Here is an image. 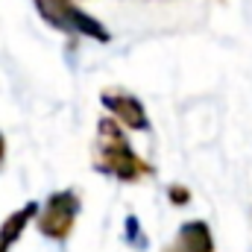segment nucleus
<instances>
[{"label": "nucleus", "instance_id": "1", "mask_svg": "<svg viewBox=\"0 0 252 252\" xmlns=\"http://www.w3.org/2000/svg\"><path fill=\"white\" fill-rule=\"evenodd\" d=\"M94 167L118 182H141V179H150L156 173V167L150 161H144L129 138H126V129L115 124L112 118H100L97 121V141H94Z\"/></svg>", "mask_w": 252, "mask_h": 252}, {"label": "nucleus", "instance_id": "2", "mask_svg": "<svg viewBox=\"0 0 252 252\" xmlns=\"http://www.w3.org/2000/svg\"><path fill=\"white\" fill-rule=\"evenodd\" d=\"M82 211V199L79 193L70 188L64 190H53L47 196L44 205H38V214H35V226L44 238L56 241V244H64L76 226V217Z\"/></svg>", "mask_w": 252, "mask_h": 252}, {"label": "nucleus", "instance_id": "3", "mask_svg": "<svg viewBox=\"0 0 252 252\" xmlns=\"http://www.w3.org/2000/svg\"><path fill=\"white\" fill-rule=\"evenodd\" d=\"M35 3H38L41 15H44L53 27H59V30L70 32V35H88V38H94V41H109V38H112L109 30H106L97 18H91L88 12L76 9V3H50V0H35Z\"/></svg>", "mask_w": 252, "mask_h": 252}, {"label": "nucleus", "instance_id": "4", "mask_svg": "<svg viewBox=\"0 0 252 252\" xmlns=\"http://www.w3.org/2000/svg\"><path fill=\"white\" fill-rule=\"evenodd\" d=\"M100 103L112 112V121L121 126V129H135V132H144V129H150V115H147V109H144V103L135 97V94H129L124 88H106L103 94H100Z\"/></svg>", "mask_w": 252, "mask_h": 252}, {"label": "nucleus", "instance_id": "5", "mask_svg": "<svg viewBox=\"0 0 252 252\" xmlns=\"http://www.w3.org/2000/svg\"><path fill=\"white\" fill-rule=\"evenodd\" d=\"M161 252H214V235L205 220H185Z\"/></svg>", "mask_w": 252, "mask_h": 252}, {"label": "nucleus", "instance_id": "6", "mask_svg": "<svg viewBox=\"0 0 252 252\" xmlns=\"http://www.w3.org/2000/svg\"><path fill=\"white\" fill-rule=\"evenodd\" d=\"M35 214H38V202H24L18 211H12V214L0 223V252H9L18 244V238H21L24 229L35 220Z\"/></svg>", "mask_w": 252, "mask_h": 252}, {"label": "nucleus", "instance_id": "7", "mask_svg": "<svg viewBox=\"0 0 252 252\" xmlns=\"http://www.w3.org/2000/svg\"><path fill=\"white\" fill-rule=\"evenodd\" d=\"M124 235H126V244H132L135 250H144V247H147V238H144L141 223H138V217H135V214H129V217H126Z\"/></svg>", "mask_w": 252, "mask_h": 252}, {"label": "nucleus", "instance_id": "8", "mask_svg": "<svg viewBox=\"0 0 252 252\" xmlns=\"http://www.w3.org/2000/svg\"><path fill=\"white\" fill-rule=\"evenodd\" d=\"M167 193H170V202H176V205H188L190 202V190L185 185H170Z\"/></svg>", "mask_w": 252, "mask_h": 252}, {"label": "nucleus", "instance_id": "9", "mask_svg": "<svg viewBox=\"0 0 252 252\" xmlns=\"http://www.w3.org/2000/svg\"><path fill=\"white\" fill-rule=\"evenodd\" d=\"M3 161H6V138L0 132V167H3Z\"/></svg>", "mask_w": 252, "mask_h": 252}, {"label": "nucleus", "instance_id": "10", "mask_svg": "<svg viewBox=\"0 0 252 252\" xmlns=\"http://www.w3.org/2000/svg\"><path fill=\"white\" fill-rule=\"evenodd\" d=\"M50 3H73V0H50Z\"/></svg>", "mask_w": 252, "mask_h": 252}]
</instances>
